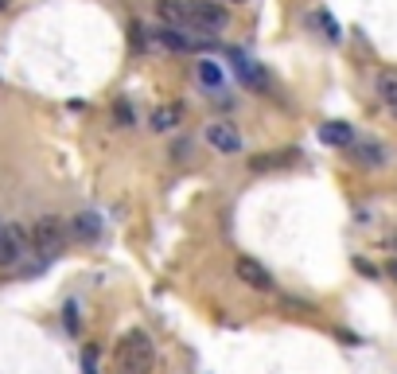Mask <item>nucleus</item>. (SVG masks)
Masks as SVG:
<instances>
[{
	"label": "nucleus",
	"instance_id": "nucleus-25",
	"mask_svg": "<svg viewBox=\"0 0 397 374\" xmlns=\"http://www.w3.org/2000/svg\"><path fill=\"white\" fill-rule=\"evenodd\" d=\"M390 110H393V118H397V102H393V105H390Z\"/></svg>",
	"mask_w": 397,
	"mask_h": 374
},
{
	"label": "nucleus",
	"instance_id": "nucleus-17",
	"mask_svg": "<svg viewBox=\"0 0 397 374\" xmlns=\"http://www.w3.org/2000/svg\"><path fill=\"white\" fill-rule=\"evenodd\" d=\"M82 370H86V374H97V347L94 343L82 351Z\"/></svg>",
	"mask_w": 397,
	"mask_h": 374
},
{
	"label": "nucleus",
	"instance_id": "nucleus-8",
	"mask_svg": "<svg viewBox=\"0 0 397 374\" xmlns=\"http://www.w3.org/2000/svg\"><path fill=\"white\" fill-rule=\"evenodd\" d=\"M234 273H238V281H245V285H250V289H258V293H269V289H272L269 269H265V265L258 261V257H238Z\"/></svg>",
	"mask_w": 397,
	"mask_h": 374
},
{
	"label": "nucleus",
	"instance_id": "nucleus-4",
	"mask_svg": "<svg viewBox=\"0 0 397 374\" xmlns=\"http://www.w3.org/2000/svg\"><path fill=\"white\" fill-rule=\"evenodd\" d=\"M152 39L160 47H168V51H176V55H184V51H203L211 39L206 36H191V31H184V28H171V24H160V28L152 31Z\"/></svg>",
	"mask_w": 397,
	"mask_h": 374
},
{
	"label": "nucleus",
	"instance_id": "nucleus-18",
	"mask_svg": "<svg viewBox=\"0 0 397 374\" xmlns=\"http://www.w3.org/2000/svg\"><path fill=\"white\" fill-rule=\"evenodd\" d=\"M316 20H319V24H324L327 39H339V36H343V31H339V24H335V20H331V16H327V12H316Z\"/></svg>",
	"mask_w": 397,
	"mask_h": 374
},
{
	"label": "nucleus",
	"instance_id": "nucleus-9",
	"mask_svg": "<svg viewBox=\"0 0 397 374\" xmlns=\"http://www.w3.org/2000/svg\"><path fill=\"white\" fill-rule=\"evenodd\" d=\"M70 238H78V242H97L102 238V219H97L94 211H82L70 219Z\"/></svg>",
	"mask_w": 397,
	"mask_h": 374
},
{
	"label": "nucleus",
	"instance_id": "nucleus-6",
	"mask_svg": "<svg viewBox=\"0 0 397 374\" xmlns=\"http://www.w3.org/2000/svg\"><path fill=\"white\" fill-rule=\"evenodd\" d=\"M28 238L31 234L23 227H16V222L0 230V265H4V269H8V265H16L23 254H28Z\"/></svg>",
	"mask_w": 397,
	"mask_h": 374
},
{
	"label": "nucleus",
	"instance_id": "nucleus-13",
	"mask_svg": "<svg viewBox=\"0 0 397 374\" xmlns=\"http://www.w3.org/2000/svg\"><path fill=\"white\" fill-rule=\"evenodd\" d=\"M354 160H359L362 168H382V164H386L382 145H378V140H362V145H354Z\"/></svg>",
	"mask_w": 397,
	"mask_h": 374
},
{
	"label": "nucleus",
	"instance_id": "nucleus-19",
	"mask_svg": "<svg viewBox=\"0 0 397 374\" xmlns=\"http://www.w3.org/2000/svg\"><path fill=\"white\" fill-rule=\"evenodd\" d=\"M113 118H117V125H132V105L117 102V105H113Z\"/></svg>",
	"mask_w": 397,
	"mask_h": 374
},
{
	"label": "nucleus",
	"instance_id": "nucleus-21",
	"mask_svg": "<svg viewBox=\"0 0 397 374\" xmlns=\"http://www.w3.org/2000/svg\"><path fill=\"white\" fill-rule=\"evenodd\" d=\"M187 152H191V145H187V140H176V145H171V156H176V160H184Z\"/></svg>",
	"mask_w": 397,
	"mask_h": 374
},
{
	"label": "nucleus",
	"instance_id": "nucleus-15",
	"mask_svg": "<svg viewBox=\"0 0 397 374\" xmlns=\"http://www.w3.org/2000/svg\"><path fill=\"white\" fill-rule=\"evenodd\" d=\"M378 98H382L386 105L397 102V71H382V74H378Z\"/></svg>",
	"mask_w": 397,
	"mask_h": 374
},
{
	"label": "nucleus",
	"instance_id": "nucleus-11",
	"mask_svg": "<svg viewBox=\"0 0 397 374\" xmlns=\"http://www.w3.org/2000/svg\"><path fill=\"white\" fill-rule=\"evenodd\" d=\"M319 140L331 148H346V145H354V129L346 121H327L324 129H319Z\"/></svg>",
	"mask_w": 397,
	"mask_h": 374
},
{
	"label": "nucleus",
	"instance_id": "nucleus-2",
	"mask_svg": "<svg viewBox=\"0 0 397 374\" xmlns=\"http://www.w3.org/2000/svg\"><path fill=\"white\" fill-rule=\"evenodd\" d=\"M226 24H230V12L218 0H187V31L214 36V31L226 28Z\"/></svg>",
	"mask_w": 397,
	"mask_h": 374
},
{
	"label": "nucleus",
	"instance_id": "nucleus-14",
	"mask_svg": "<svg viewBox=\"0 0 397 374\" xmlns=\"http://www.w3.org/2000/svg\"><path fill=\"white\" fill-rule=\"evenodd\" d=\"M198 82H203L206 90H222V82H226V78H222V66L214 59H203V63H198Z\"/></svg>",
	"mask_w": 397,
	"mask_h": 374
},
{
	"label": "nucleus",
	"instance_id": "nucleus-26",
	"mask_svg": "<svg viewBox=\"0 0 397 374\" xmlns=\"http://www.w3.org/2000/svg\"><path fill=\"white\" fill-rule=\"evenodd\" d=\"M0 8H8V0H0Z\"/></svg>",
	"mask_w": 397,
	"mask_h": 374
},
{
	"label": "nucleus",
	"instance_id": "nucleus-3",
	"mask_svg": "<svg viewBox=\"0 0 397 374\" xmlns=\"http://www.w3.org/2000/svg\"><path fill=\"white\" fill-rule=\"evenodd\" d=\"M66 234H70V230H66L55 214H43V219L31 227V249H39L43 257H55V254H63Z\"/></svg>",
	"mask_w": 397,
	"mask_h": 374
},
{
	"label": "nucleus",
	"instance_id": "nucleus-24",
	"mask_svg": "<svg viewBox=\"0 0 397 374\" xmlns=\"http://www.w3.org/2000/svg\"><path fill=\"white\" fill-rule=\"evenodd\" d=\"M218 4H238V0H218Z\"/></svg>",
	"mask_w": 397,
	"mask_h": 374
},
{
	"label": "nucleus",
	"instance_id": "nucleus-27",
	"mask_svg": "<svg viewBox=\"0 0 397 374\" xmlns=\"http://www.w3.org/2000/svg\"><path fill=\"white\" fill-rule=\"evenodd\" d=\"M0 230H4V227H0Z\"/></svg>",
	"mask_w": 397,
	"mask_h": 374
},
{
	"label": "nucleus",
	"instance_id": "nucleus-1",
	"mask_svg": "<svg viewBox=\"0 0 397 374\" xmlns=\"http://www.w3.org/2000/svg\"><path fill=\"white\" fill-rule=\"evenodd\" d=\"M117 367H121V374H152L156 351H152V339H148L144 331H129L117 343Z\"/></svg>",
	"mask_w": 397,
	"mask_h": 374
},
{
	"label": "nucleus",
	"instance_id": "nucleus-16",
	"mask_svg": "<svg viewBox=\"0 0 397 374\" xmlns=\"http://www.w3.org/2000/svg\"><path fill=\"white\" fill-rule=\"evenodd\" d=\"M296 160V152H280V156H258V160H253V172H265V168H285V164H292Z\"/></svg>",
	"mask_w": 397,
	"mask_h": 374
},
{
	"label": "nucleus",
	"instance_id": "nucleus-7",
	"mask_svg": "<svg viewBox=\"0 0 397 374\" xmlns=\"http://www.w3.org/2000/svg\"><path fill=\"white\" fill-rule=\"evenodd\" d=\"M234 66H238V78H242V86H245V90H253V94H269V90H272V82H269V74H265V66H261V63L234 55Z\"/></svg>",
	"mask_w": 397,
	"mask_h": 374
},
{
	"label": "nucleus",
	"instance_id": "nucleus-5",
	"mask_svg": "<svg viewBox=\"0 0 397 374\" xmlns=\"http://www.w3.org/2000/svg\"><path fill=\"white\" fill-rule=\"evenodd\" d=\"M206 145L222 156H234V152H242V133L230 121H211L206 125Z\"/></svg>",
	"mask_w": 397,
	"mask_h": 374
},
{
	"label": "nucleus",
	"instance_id": "nucleus-10",
	"mask_svg": "<svg viewBox=\"0 0 397 374\" xmlns=\"http://www.w3.org/2000/svg\"><path fill=\"white\" fill-rule=\"evenodd\" d=\"M148 125H152L156 133H171L176 125H184V105L168 102V105H156L152 118H148Z\"/></svg>",
	"mask_w": 397,
	"mask_h": 374
},
{
	"label": "nucleus",
	"instance_id": "nucleus-20",
	"mask_svg": "<svg viewBox=\"0 0 397 374\" xmlns=\"http://www.w3.org/2000/svg\"><path fill=\"white\" fill-rule=\"evenodd\" d=\"M354 269H359L362 277H378V265H370L366 257H354Z\"/></svg>",
	"mask_w": 397,
	"mask_h": 374
},
{
	"label": "nucleus",
	"instance_id": "nucleus-12",
	"mask_svg": "<svg viewBox=\"0 0 397 374\" xmlns=\"http://www.w3.org/2000/svg\"><path fill=\"white\" fill-rule=\"evenodd\" d=\"M156 12H160L164 24L187 31V0H156Z\"/></svg>",
	"mask_w": 397,
	"mask_h": 374
},
{
	"label": "nucleus",
	"instance_id": "nucleus-23",
	"mask_svg": "<svg viewBox=\"0 0 397 374\" xmlns=\"http://www.w3.org/2000/svg\"><path fill=\"white\" fill-rule=\"evenodd\" d=\"M386 273H390V277L397 281V261H390V265H386Z\"/></svg>",
	"mask_w": 397,
	"mask_h": 374
},
{
	"label": "nucleus",
	"instance_id": "nucleus-22",
	"mask_svg": "<svg viewBox=\"0 0 397 374\" xmlns=\"http://www.w3.org/2000/svg\"><path fill=\"white\" fill-rule=\"evenodd\" d=\"M66 328L78 331V308H74V304H66Z\"/></svg>",
	"mask_w": 397,
	"mask_h": 374
}]
</instances>
